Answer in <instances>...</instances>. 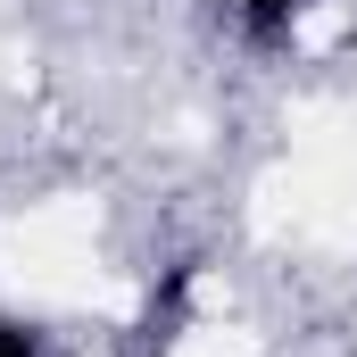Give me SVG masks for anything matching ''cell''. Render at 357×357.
I'll return each mask as SVG.
<instances>
[{"label": "cell", "mask_w": 357, "mask_h": 357, "mask_svg": "<svg viewBox=\"0 0 357 357\" xmlns=\"http://www.w3.org/2000/svg\"><path fill=\"white\" fill-rule=\"evenodd\" d=\"M233 8H241L250 42H282V33H291V25H299V17H307L316 0H233Z\"/></svg>", "instance_id": "6da1fadb"}, {"label": "cell", "mask_w": 357, "mask_h": 357, "mask_svg": "<svg viewBox=\"0 0 357 357\" xmlns=\"http://www.w3.org/2000/svg\"><path fill=\"white\" fill-rule=\"evenodd\" d=\"M0 357H50V333L25 316H0Z\"/></svg>", "instance_id": "7a4b0ae2"}]
</instances>
